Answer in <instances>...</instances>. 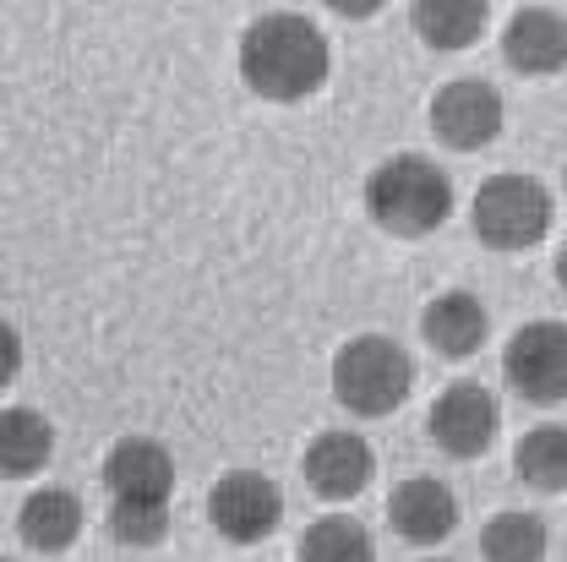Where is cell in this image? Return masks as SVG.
Segmentation results:
<instances>
[{
  "label": "cell",
  "instance_id": "obj_1",
  "mask_svg": "<svg viewBox=\"0 0 567 562\" xmlns=\"http://www.w3.org/2000/svg\"><path fill=\"white\" fill-rule=\"evenodd\" d=\"M240 82L268 104H306L333 76V44L306 11H262L235 50Z\"/></svg>",
  "mask_w": 567,
  "mask_h": 562
},
{
  "label": "cell",
  "instance_id": "obj_2",
  "mask_svg": "<svg viewBox=\"0 0 567 562\" xmlns=\"http://www.w3.org/2000/svg\"><path fill=\"white\" fill-rule=\"evenodd\" d=\"M360 203H365L371 224L382 235L421 241V235H436L453 218V175L425 153H393L365 175Z\"/></svg>",
  "mask_w": 567,
  "mask_h": 562
},
{
  "label": "cell",
  "instance_id": "obj_3",
  "mask_svg": "<svg viewBox=\"0 0 567 562\" xmlns=\"http://www.w3.org/2000/svg\"><path fill=\"white\" fill-rule=\"evenodd\" d=\"M328 382H333V399L350 416L382 421V416H393V410L410 405V394H415V360L388 334H354L350 345H339V355H333Z\"/></svg>",
  "mask_w": 567,
  "mask_h": 562
},
{
  "label": "cell",
  "instance_id": "obj_4",
  "mask_svg": "<svg viewBox=\"0 0 567 562\" xmlns=\"http://www.w3.org/2000/svg\"><path fill=\"white\" fill-rule=\"evenodd\" d=\"M551 224H557V197L535 175H513V170L492 175V181H481V192L470 203V229L492 252H529L551 235Z\"/></svg>",
  "mask_w": 567,
  "mask_h": 562
},
{
  "label": "cell",
  "instance_id": "obj_5",
  "mask_svg": "<svg viewBox=\"0 0 567 562\" xmlns=\"http://www.w3.org/2000/svg\"><path fill=\"white\" fill-rule=\"evenodd\" d=\"M502 377L524 405H567V323L535 317L502 345Z\"/></svg>",
  "mask_w": 567,
  "mask_h": 562
},
{
  "label": "cell",
  "instance_id": "obj_6",
  "mask_svg": "<svg viewBox=\"0 0 567 562\" xmlns=\"http://www.w3.org/2000/svg\"><path fill=\"white\" fill-rule=\"evenodd\" d=\"M507 126V99L486 76H453L431 93V132L453 153H481Z\"/></svg>",
  "mask_w": 567,
  "mask_h": 562
},
{
  "label": "cell",
  "instance_id": "obj_7",
  "mask_svg": "<svg viewBox=\"0 0 567 562\" xmlns=\"http://www.w3.org/2000/svg\"><path fill=\"white\" fill-rule=\"evenodd\" d=\"M208 524L229 546H257L279 535L284 524V492L262 470H229L218 476L208 492Z\"/></svg>",
  "mask_w": 567,
  "mask_h": 562
},
{
  "label": "cell",
  "instance_id": "obj_8",
  "mask_svg": "<svg viewBox=\"0 0 567 562\" xmlns=\"http://www.w3.org/2000/svg\"><path fill=\"white\" fill-rule=\"evenodd\" d=\"M425 431L447 459H481L502 431V405L486 382H447L425 410Z\"/></svg>",
  "mask_w": 567,
  "mask_h": 562
},
{
  "label": "cell",
  "instance_id": "obj_9",
  "mask_svg": "<svg viewBox=\"0 0 567 562\" xmlns=\"http://www.w3.org/2000/svg\"><path fill=\"white\" fill-rule=\"evenodd\" d=\"M104 492L110 502H169L175 492V453L158 437H121L104 453Z\"/></svg>",
  "mask_w": 567,
  "mask_h": 562
},
{
  "label": "cell",
  "instance_id": "obj_10",
  "mask_svg": "<svg viewBox=\"0 0 567 562\" xmlns=\"http://www.w3.org/2000/svg\"><path fill=\"white\" fill-rule=\"evenodd\" d=\"M300 470H306V487H311L317 497H328V502H350V497H360L365 487H371V476H377V453H371V442H365L360 431H322V437H311Z\"/></svg>",
  "mask_w": 567,
  "mask_h": 562
},
{
  "label": "cell",
  "instance_id": "obj_11",
  "mask_svg": "<svg viewBox=\"0 0 567 562\" xmlns=\"http://www.w3.org/2000/svg\"><path fill=\"white\" fill-rule=\"evenodd\" d=\"M421 339L442 360H470V355L486 350L492 339V311L475 289H442L431 295L421 311Z\"/></svg>",
  "mask_w": 567,
  "mask_h": 562
},
{
  "label": "cell",
  "instance_id": "obj_12",
  "mask_svg": "<svg viewBox=\"0 0 567 562\" xmlns=\"http://www.w3.org/2000/svg\"><path fill=\"white\" fill-rule=\"evenodd\" d=\"M502 61L518 76H557L567 67V17L551 6H518L502 28Z\"/></svg>",
  "mask_w": 567,
  "mask_h": 562
},
{
  "label": "cell",
  "instance_id": "obj_13",
  "mask_svg": "<svg viewBox=\"0 0 567 562\" xmlns=\"http://www.w3.org/2000/svg\"><path fill=\"white\" fill-rule=\"evenodd\" d=\"M388 519L410 546H442L458 530V492L436 476H410L388 497Z\"/></svg>",
  "mask_w": 567,
  "mask_h": 562
},
{
  "label": "cell",
  "instance_id": "obj_14",
  "mask_svg": "<svg viewBox=\"0 0 567 562\" xmlns=\"http://www.w3.org/2000/svg\"><path fill=\"white\" fill-rule=\"evenodd\" d=\"M82 497L66 492V487H39V492H28V502L17 508V535H22V546L28 552H39V558H61L76 546V535H82Z\"/></svg>",
  "mask_w": 567,
  "mask_h": 562
},
{
  "label": "cell",
  "instance_id": "obj_15",
  "mask_svg": "<svg viewBox=\"0 0 567 562\" xmlns=\"http://www.w3.org/2000/svg\"><path fill=\"white\" fill-rule=\"evenodd\" d=\"M410 28L436 55L475 50L492 28V0H410Z\"/></svg>",
  "mask_w": 567,
  "mask_h": 562
},
{
  "label": "cell",
  "instance_id": "obj_16",
  "mask_svg": "<svg viewBox=\"0 0 567 562\" xmlns=\"http://www.w3.org/2000/svg\"><path fill=\"white\" fill-rule=\"evenodd\" d=\"M50 459H55V426H50V416H39L28 405L0 410V476L6 481H28Z\"/></svg>",
  "mask_w": 567,
  "mask_h": 562
},
{
  "label": "cell",
  "instance_id": "obj_17",
  "mask_svg": "<svg viewBox=\"0 0 567 562\" xmlns=\"http://www.w3.org/2000/svg\"><path fill=\"white\" fill-rule=\"evenodd\" d=\"M513 470L535 492H546V497L567 492V426H557V421L529 426L518 437V448H513Z\"/></svg>",
  "mask_w": 567,
  "mask_h": 562
},
{
  "label": "cell",
  "instance_id": "obj_18",
  "mask_svg": "<svg viewBox=\"0 0 567 562\" xmlns=\"http://www.w3.org/2000/svg\"><path fill=\"white\" fill-rule=\"evenodd\" d=\"M546 552H551V530H546L540 513L502 508L481 530V558L486 562H546Z\"/></svg>",
  "mask_w": 567,
  "mask_h": 562
},
{
  "label": "cell",
  "instance_id": "obj_19",
  "mask_svg": "<svg viewBox=\"0 0 567 562\" xmlns=\"http://www.w3.org/2000/svg\"><path fill=\"white\" fill-rule=\"evenodd\" d=\"M295 562H377V541H371V530L360 519L328 513V519L306 524V535L295 546Z\"/></svg>",
  "mask_w": 567,
  "mask_h": 562
},
{
  "label": "cell",
  "instance_id": "obj_20",
  "mask_svg": "<svg viewBox=\"0 0 567 562\" xmlns=\"http://www.w3.org/2000/svg\"><path fill=\"white\" fill-rule=\"evenodd\" d=\"M110 535L132 552H147L169 535V502H110Z\"/></svg>",
  "mask_w": 567,
  "mask_h": 562
},
{
  "label": "cell",
  "instance_id": "obj_21",
  "mask_svg": "<svg viewBox=\"0 0 567 562\" xmlns=\"http://www.w3.org/2000/svg\"><path fill=\"white\" fill-rule=\"evenodd\" d=\"M17 371H22V334L0 317V394L17 382Z\"/></svg>",
  "mask_w": 567,
  "mask_h": 562
},
{
  "label": "cell",
  "instance_id": "obj_22",
  "mask_svg": "<svg viewBox=\"0 0 567 562\" xmlns=\"http://www.w3.org/2000/svg\"><path fill=\"white\" fill-rule=\"evenodd\" d=\"M333 17H344V22H365V17H377L388 0H322Z\"/></svg>",
  "mask_w": 567,
  "mask_h": 562
},
{
  "label": "cell",
  "instance_id": "obj_23",
  "mask_svg": "<svg viewBox=\"0 0 567 562\" xmlns=\"http://www.w3.org/2000/svg\"><path fill=\"white\" fill-rule=\"evenodd\" d=\"M557 284H563V289H567V246H563V252H557Z\"/></svg>",
  "mask_w": 567,
  "mask_h": 562
},
{
  "label": "cell",
  "instance_id": "obj_24",
  "mask_svg": "<svg viewBox=\"0 0 567 562\" xmlns=\"http://www.w3.org/2000/svg\"><path fill=\"white\" fill-rule=\"evenodd\" d=\"M563 181H567V175H563Z\"/></svg>",
  "mask_w": 567,
  "mask_h": 562
},
{
  "label": "cell",
  "instance_id": "obj_25",
  "mask_svg": "<svg viewBox=\"0 0 567 562\" xmlns=\"http://www.w3.org/2000/svg\"><path fill=\"white\" fill-rule=\"evenodd\" d=\"M0 562H6V558H0Z\"/></svg>",
  "mask_w": 567,
  "mask_h": 562
}]
</instances>
